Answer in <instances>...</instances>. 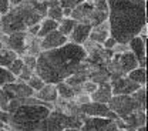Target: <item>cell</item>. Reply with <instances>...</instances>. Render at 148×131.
Here are the masks:
<instances>
[{
  "mask_svg": "<svg viewBox=\"0 0 148 131\" xmlns=\"http://www.w3.org/2000/svg\"><path fill=\"white\" fill-rule=\"evenodd\" d=\"M17 57H18L17 53H14V51H12V50L3 47V49L0 50V67H6V69H7Z\"/></svg>",
  "mask_w": 148,
  "mask_h": 131,
  "instance_id": "cell-24",
  "label": "cell"
},
{
  "mask_svg": "<svg viewBox=\"0 0 148 131\" xmlns=\"http://www.w3.org/2000/svg\"><path fill=\"white\" fill-rule=\"evenodd\" d=\"M83 131H118L115 120L110 118H97V117H86L81 126Z\"/></svg>",
  "mask_w": 148,
  "mask_h": 131,
  "instance_id": "cell-9",
  "label": "cell"
},
{
  "mask_svg": "<svg viewBox=\"0 0 148 131\" xmlns=\"http://www.w3.org/2000/svg\"><path fill=\"white\" fill-rule=\"evenodd\" d=\"M57 29H58V21H56L53 19H49V17H44V19L40 21V30H38L37 37L43 38L44 36L50 34L51 32H54Z\"/></svg>",
  "mask_w": 148,
  "mask_h": 131,
  "instance_id": "cell-22",
  "label": "cell"
},
{
  "mask_svg": "<svg viewBox=\"0 0 148 131\" xmlns=\"http://www.w3.org/2000/svg\"><path fill=\"white\" fill-rule=\"evenodd\" d=\"M135 131H147V128H145V126H141V127L135 128Z\"/></svg>",
  "mask_w": 148,
  "mask_h": 131,
  "instance_id": "cell-41",
  "label": "cell"
},
{
  "mask_svg": "<svg viewBox=\"0 0 148 131\" xmlns=\"http://www.w3.org/2000/svg\"><path fill=\"white\" fill-rule=\"evenodd\" d=\"M86 0H58V3H60V6L63 7V9H70V10H73L75 9L77 6H80L81 3H84Z\"/></svg>",
  "mask_w": 148,
  "mask_h": 131,
  "instance_id": "cell-31",
  "label": "cell"
},
{
  "mask_svg": "<svg viewBox=\"0 0 148 131\" xmlns=\"http://www.w3.org/2000/svg\"><path fill=\"white\" fill-rule=\"evenodd\" d=\"M107 107L112 114H115L117 118H125L130 114L137 110H141L132 95H112L110 101L107 103Z\"/></svg>",
  "mask_w": 148,
  "mask_h": 131,
  "instance_id": "cell-7",
  "label": "cell"
},
{
  "mask_svg": "<svg viewBox=\"0 0 148 131\" xmlns=\"http://www.w3.org/2000/svg\"><path fill=\"white\" fill-rule=\"evenodd\" d=\"M110 86L112 95H131L140 88L138 84L132 83L128 77H112L110 78Z\"/></svg>",
  "mask_w": 148,
  "mask_h": 131,
  "instance_id": "cell-10",
  "label": "cell"
},
{
  "mask_svg": "<svg viewBox=\"0 0 148 131\" xmlns=\"http://www.w3.org/2000/svg\"><path fill=\"white\" fill-rule=\"evenodd\" d=\"M1 33H3V32H1V23H0V34H1Z\"/></svg>",
  "mask_w": 148,
  "mask_h": 131,
  "instance_id": "cell-46",
  "label": "cell"
},
{
  "mask_svg": "<svg viewBox=\"0 0 148 131\" xmlns=\"http://www.w3.org/2000/svg\"><path fill=\"white\" fill-rule=\"evenodd\" d=\"M3 47H4V44H3V43H0V50H1Z\"/></svg>",
  "mask_w": 148,
  "mask_h": 131,
  "instance_id": "cell-44",
  "label": "cell"
},
{
  "mask_svg": "<svg viewBox=\"0 0 148 131\" xmlns=\"http://www.w3.org/2000/svg\"><path fill=\"white\" fill-rule=\"evenodd\" d=\"M21 58H23V63H24L27 67H30L32 70H36V63H37V57L36 56L24 54V56H21Z\"/></svg>",
  "mask_w": 148,
  "mask_h": 131,
  "instance_id": "cell-33",
  "label": "cell"
},
{
  "mask_svg": "<svg viewBox=\"0 0 148 131\" xmlns=\"http://www.w3.org/2000/svg\"><path fill=\"white\" fill-rule=\"evenodd\" d=\"M112 97V91H111V86L110 83H106V84H100L97 87V90L90 95L91 101L95 103H101V104H107L110 101V98Z\"/></svg>",
  "mask_w": 148,
  "mask_h": 131,
  "instance_id": "cell-18",
  "label": "cell"
},
{
  "mask_svg": "<svg viewBox=\"0 0 148 131\" xmlns=\"http://www.w3.org/2000/svg\"><path fill=\"white\" fill-rule=\"evenodd\" d=\"M23 66H24L23 58H21V57H17V58H16V60H14V61H13V63H12L9 67H7V69H9V70H10L13 74L17 77V75L20 74V71H21V69H23Z\"/></svg>",
  "mask_w": 148,
  "mask_h": 131,
  "instance_id": "cell-29",
  "label": "cell"
},
{
  "mask_svg": "<svg viewBox=\"0 0 148 131\" xmlns=\"http://www.w3.org/2000/svg\"><path fill=\"white\" fill-rule=\"evenodd\" d=\"M145 44L147 41H144L140 36H135L128 41V49L130 51L134 54V57L138 61V67L145 69L147 66V53H145Z\"/></svg>",
  "mask_w": 148,
  "mask_h": 131,
  "instance_id": "cell-13",
  "label": "cell"
},
{
  "mask_svg": "<svg viewBox=\"0 0 148 131\" xmlns=\"http://www.w3.org/2000/svg\"><path fill=\"white\" fill-rule=\"evenodd\" d=\"M56 88H57L58 98L60 100H64V101H71L77 95V91L74 90L73 87H70L66 81H61V83L56 84Z\"/></svg>",
  "mask_w": 148,
  "mask_h": 131,
  "instance_id": "cell-20",
  "label": "cell"
},
{
  "mask_svg": "<svg viewBox=\"0 0 148 131\" xmlns=\"http://www.w3.org/2000/svg\"><path fill=\"white\" fill-rule=\"evenodd\" d=\"M9 101H10L9 95H7V94H6V91L0 87V110H6V107H7Z\"/></svg>",
  "mask_w": 148,
  "mask_h": 131,
  "instance_id": "cell-35",
  "label": "cell"
},
{
  "mask_svg": "<svg viewBox=\"0 0 148 131\" xmlns=\"http://www.w3.org/2000/svg\"><path fill=\"white\" fill-rule=\"evenodd\" d=\"M81 114L84 117H97V118H110V120H117L115 114L108 110L107 104L95 103V101H88L83 106L78 107Z\"/></svg>",
  "mask_w": 148,
  "mask_h": 131,
  "instance_id": "cell-8",
  "label": "cell"
},
{
  "mask_svg": "<svg viewBox=\"0 0 148 131\" xmlns=\"http://www.w3.org/2000/svg\"><path fill=\"white\" fill-rule=\"evenodd\" d=\"M97 87H98V84H95V83H92L90 80H87V81L81 86V93L87 94V95H91V94L97 90Z\"/></svg>",
  "mask_w": 148,
  "mask_h": 131,
  "instance_id": "cell-32",
  "label": "cell"
},
{
  "mask_svg": "<svg viewBox=\"0 0 148 131\" xmlns=\"http://www.w3.org/2000/svg\"><path fill=\"white\" fill-rule=\"evenodd\" d=\"M44 1H47V4H49L46 17L53 19L56 21H61L63 20V7L60 6L58 0H44Z\"/></svg>",
  "mask_w": 148,
  "mask_h": 131,
  "instance_id": "cell-21",
  "label": "cell"
},
{
  "mask_svg": "<svg viewBox=\"0 0 148 131\" xmlns=\"http://www.w3.org/2000/svg\"><path fill=\"white\" fill-rule=\"evenodd\" d=\"M4 128H7V127H6V126H4V124H3V123L0 121V131H1V130H4Z\"/></svg>",
  "mask_w": 148,
  "mask_h": 131,
  "instance_id": "cell-43",
  "label": "cell"
},
{
  "mask_svg": "<svg viewBox=\"0 0 148 131\" xmlns=\"http://www.w3.org/2000/svg\"><path fill=\"white\" fill-rule=\"evenodd\" d=\"M10 9H12L10 0H0V14H1V16H4Z\"/></svg>",
  "mask_w": 148,
  "mask_h": 131,
  "instance_id": "cell-36",
  "label": "cell"
},
{
  "mask_svg": "<svg viewBox=\"0 0 148 131\" xmlns=\"http://www.w3.org/2000/svg\"><path fill=\"white\" fill-rule=\"evenodd\" d=\"M1 131H13V130H10V128H4V130H1Z\"/></svg>",
  "mask_w": 148,
  "mask_h": 131,
  "instance_id": "cell-45",
  "label": "cell"
},
{
  "mask_svg": "<svg viewBox=\"0 0 148 131\" xmlns=\"http://www.w3.org/2000/svg\"><path fill=\"white\" fill-rule=\"evenodd\" d=\"M53 107L32 97L26 104H20L10 112L9 128L13 131H38L41 123L49 117Z\"/></svg>",
  "mask_w": 148,
  "mask_h": 131,
  "instance_id": "cell-3",
  "label": "cell"
},
{
  "mask_svg": "<svg viewBox=\"0 0 148 131\" xmlns=\"http://www.w3.org/2000/svg\"><path fill=\"white\" fill-rule=\"evenodd\" d=\"M75 24H77V21L71 17H67V19H63L61 21H58V32L63 34V36H66V37H69L70 34H71V32L74 30V27H75Z\"/></svg>",
  "mask_w": 148,
  "mask_h": 131,
  "instance_id": "cell-25",
  "label": "cell"
},
{
  "mask_svg": "<svg viewBox=\"0 0 148 131\" xmlns=\"http://www.w3.org/2000/svg\"><path fill=\"white\" fill-rule=\"evenodd\" d=\"M64 131H83L81 128H67V130H64Z\"/></svg>",
  "mask_w": 148,
  "mask_h": 131,
  "instance_id": "cell-42",
  "label": "cell"
},
{
  "mask_svg": "<svg viewBox=\"0 0 148 131\" xmlns=\"http://www.w3.org/2000/svg\"><path fill=\"white\" fill-rule=\"evenodd\" d=\"M34 97L40 103L53 107L56 103H57V100H58V94H57L56 84H44V87L41 90H38L37 93H34Z\"/></svg>",
  "mask_w": 148,
  "mask_h": 131,
  "instance_id": "cell-15",
  "label": "cell"
},
{
  "mask_svg": "<svg viewBox=\"0 0 148 131\" xmlns=\"http://www.w3.org/2000/svg\"><path fill=\"white\" fill-rule=\"evenodd\" d=\"M110 36L117 43L128 44L147 27L145 0H107Z\"/></svg>",
  "mask_w": 148,
  "mask_h": 131,
  "instance_id": "cell-2",
  "label": "cell"
},
{
  "mask_svg": "<svg viewBox=\"0 0 148 131\" xmlns=\"http://www.w3.org/2000/svg\"><path fill=\"white\" fill-rule=\"evenodd\" d=\"M38 131H64V127L61 126L58 117H57L54 114V111L51 110V112L49 114V117L41 123Z\"/></svg>",
  "mask_w": 148,
  "mask_h": 131,
  "instance_id": "cell-19",
  "label": "cell"
},
{
  "mask_svg": "<svg viewBox=\"0 0 148 131\" xmlns=\"http://www.w3.org/2000/svg\"><path fill=\"white\" fill-rule=\"evenodd\" d=\"M127 77L132 83L138 84L140 87H145V84H147V71L143 67H135L127 74Z\"/></svg>",
  "mask_w": 148,
  "mask_h": 131,
  "instance_id": "cell-23",
  "label": "cell"
},
{
  "mask_svg": "<svg viewBox=\"0 0 148 131\" xmlns=\"http://www.w3.org/2000/svg\"><path fill=\"white\" fill-rule=\"evenodd\" d=\"M108 37H110V24L106 20L104 23H101L95 27H91L88 40L92 43H97V44H103Z\"/></svg>",
  "mask_w": 148,
  "mask_h": 131,
  "instance_id": "cell-17",
  "label": "cell"
},
{
  "mask_svg": "<svg viewBox=\"0 0 148 131\" xmlns=\"http://www.w3.org/2000/svg\"><path fill=\"white\" fill-rule=\"evenodd\" d=\"M71 19H74L77 23H83V24H88L91 27H95L101 23H104L108 19V13L100 12L97 10L92 3H81L80 6H77L75 9L71 10Z\"/></svg>",
  "mask_w": 148,
  "mask_h": 131,
  "instance_id": "cell-6",
  "label": "cell"
},
{
  "mask_svg": "<svg viewBox=\"0 0 148 131\" xmlns=\"http://www.w3.org/2000/svg\"><path fill=\"white\" fill-rule=\"evenodd\" d=\"M90 32H91V26L88 24H83V23H77L74 30L71 32V34L69 36V41L73 43V44H78V46H83L88 37H90Z\"/></svg>",
  "mask_w": 148,
  "mask_h": 131,
  "instance_id": "cell-16",
  "label": "cell"
},
{
  "mask_svg": "<svg viewBox=\"0 0 148 131\" xmlns=\"http://www.w3.org/2000/svg\"><path fill=\"white\" fill-rule=\"evenodd\" d=\"M44 84H46V83H44V81H43V80L36 74V73L32 75V77L29 78V81H27V86H29L34 93H37L38 90H41V88L44 87Z\"/></svg>",
  "mask_w": 148,
  "mask_h": 131,
  "instance_id": "cell-28",
  "label": "cell"
},
{
  "mask_svg": "<svg viewBox=\"0 0 148 131\" xmlns=\"http://www.w3.org/2000/svg\"><path fill=\"white\" fill-rule=\"evenodd\" d=\"M111 78L112 77H125L131 70L138 67V61L131 51L127 53H114L106 64Z\"/></svg>",
  "mask_w": 148,
  "mask_h": 131,
  "instance_id": "cell-5",
  "label": "cell"
},
{
  "mask_svg": "<svg viewBox=\"0 0 148 131\" xmlns=\"http://www.w3.org/2000/svg\"><path fill=\"white\" fill-rule=\"evenodd\" d=\"M115 44H117V41H115V40H114V38L110 36V37L107 38V40H106V41H104L101 46H103L106 50H112V49L115 47Z\"/></svg>",
  "mask_w": 148,
  "mask_h": 131,
  "instance_id": "cell-39",
  "label": "cell"
},
{
  "mask_svg": "<svg viewBox=\"0 0 148 131\" xmlns=\"http://www.w3.org/2000/svg\"><path fill=\"white\" fill-rule=\"evenodd\" d=\"M86 60L83 46L67 43L54 50H43L37 56L36 73L46 84H58L75 73Z\"/></svg>",
  "mask_w": 148,
  "mask_h": 131,
  "instance_id": "cell-1",
  "label": "cell"
},
{
  "mask_svg": "<svg viewBox=\"0 0 148 131\" xmlns=\"http://www.w3.org/2000/svg\"><path fill=\"white\" fill-rule=\"evenodd\" d=\"M112 51H114V53H127V51H130L128 44H123V43H117V44H115V47L112 49Z\"/></svg>",
  "mask_w": 148,
  "mask_h": 131,
  "instance_id": "cell-38",
  "label": "cell"
},
{
  "mask_svg": "<svg viewBox=\"0 0 148 131\" xmlns=\"http://www.w3.org/2000/svg\"><path fill=\"white\" fill-rule=\"evenodd\" d=\"M132 95V98L135 100V103L138 104V107L143 110V111H145V97H147V88L145 87H140L137 91H134V93L131 94Z\"/></svg>",
  "mask_w": 148,
  "mask_h": 131,
  "instance_id": "cell-27",
  "label": "cell"
},
{
  "mask_svg": "<svg viewBox=\"0 0 148 131\" xmlns=\"http://www.w3.org/2000/svg\"><path fill=\"white\" fill-rule=\"evenodd\" d=\"M67 43H69V38L63 36L58 30H54L50 34L40 38V49H41V51L43 50H54V49H58Z\"/></svg>",
  "mask_w": 148,
  "mask_h": 131,
  "instance_id": "cell-14",
  "label": "cell"
},
{
  "mask_svg": "<svg viewBox=\"0 0 148 131\" xmlns=\"http://www.w3.org/2000/svg\"><path fill=\"white\" fill-rule=\"evenodd\" d=\"M92 6L97 10H100V12L108 13V3H107V0H94L92 1Z\"/></svg>",
  "mask_w": 148,
  "mask_h": 131,
  "instance_id": "cell-34",
  "label": "cell"
},
{
  "mask_svg": "<svg viewBox=\"0 0 148 131\" xmlns=\"http://www.w3.org/2000/svg\"><path fill=\"white\" fill-rule=\"evenodd\" d=\"M27 40H29V34L26 32H20V33H13L9 34L6 41H4V47L17 53L18 57H21L26 53L27 49Z\"/></svg>",
  "mask_w": 148,
  "mask_h": 131,
  "instance_id": "cell-11",
  "label": "cell"
},
{
  "mask_svg": "<svg viewBox=\"0 0 148 131\" xmlns=\"http://www.w3.org/2000/svg\"><path fill=\"white\" fill-rule=\"evenodd\" d=\"M0 20H1V14H0Z\"/></svg>",
  "mask_w": 148,
  "mask_h": 131,
  "instance_id": "cell-47",
  "label": "cell"
},
{
  "mask_svg": "<svg viewBox=\"0 0 148 131\" xmlns=\"http://www.w3.org/2000/svg\"><path fill=\"white\" fill-rule=\"evenodd\" d=\"M43 19L44 17L36 10L32 0H29L12 7L4 16H1L0 20L1 32L6 36L13 33H20V32H27L29 27L38 24Z\"/></svg>",
  "mask_w": 148,
  "mask_h": 131,
  "instance_id": "cell-4",
  "label": "cell"
},
{
  "mask_svg": "<svg viewBox=\"0 0 148 131\" xmlns=\"http://www.w3.org/2000/svg\"><path fill=\"white\" fill-rule=\"evenodd\" d=\"M0 121L7 127L9 126V121H10V112L7 110H0ZM9 128V127H7Z\"/></svg>",
  "mask_w": 148,
  "mask_h": 131,
  "instance_id": "cell-37",
  "label": "cell"
},
{
  "mask_svg": "<svg viewBox=\"0 0 148 131\" xmlns=\"http://www.w3.org/2000/svg\"><path fill=\"white\" fill-rule=\"evenodd\" d=\"M33 74H34V70H32L30 67H27V66L24 64L23 69H21V71H20V74L17 75V80L18 81H23V83H27L29 78H30Z\"/></svg>",
  "mask_w": 148,
  "mask_h": 131,
  "instance_id": "cell-30",
  "label": "cell"
},
{
  "mask_svg": "<svg viewBox=\"0 0 148 131\" xmlns=\"http://www.w3.org/2000/svg\"><path fill=\"white\" fill-rule=\"evenodd\" d=\"M17 80V77L13 74L9 69L6 67H0V87H4L7 84H12Z\"/></svg>",
  "mask_w": 148,
  "mask_h": 131,
  "instance_id": "cell-26",
  "label": "cell"
},
{
  "mask_svg": "<svg viewBox=\"0 0 148 131\" xmlns=\"http://www.w3.org/2000/svg\"><path fill=\"white\" fill-rule=\"evenodd\" d=\"M24 1H29V0H10V4H12V7H14V6L21 4V3H24Z\"/></svg>",
  "mask_w": 148,
  "mask_h": 131,
  "instance_id": "cell-40",
  "label": "cell"
},
{
  "mask_svg": "<svg viewBox=\"0 0 148 131\" xmlns=\"http://www.w3.org/2000/svg\"><path fill=\"white\" fill-rule=\"evenodd\" d=\"M1 88L6 91V94L9 95L10 100H13V98H30V97L34 95V91L27 86V83H23V81H18V80H16L12 84L1 87Z\"/></svg>",
  "mask_w": 148,
  "mask_h": 131,
  "instance_id": "cell-12",
  "label": "cell"
}]
</instances>
